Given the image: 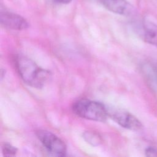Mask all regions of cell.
<instances>
[{"instance_id": "6", "label": "cell", "mask_w": 157, "mask_h": 157, "mask_svg": "<svg viewBox=\"0 0 157 157\" xmlns=\"http://www.w3.org/2000/svg\"><path fill=\"white\" fill-rule=\"evenodd\" d=\"M103 6L108 10L121 15L129 16L134 9L133 6L126 0H100Z\"/></svg>"}, {"instance_id": "5", "label": "cell", "mask_w": 157, "mask_h": 157, "mask_svg": "<svg viewBox=\"0 0 157 157\" xmlns=\"http://www.w3.org/2000/svg\"><path fill=\"white\" fill-rule=\"evenodd\" d=\"M0 21L4 27L13 30H23L28 28V21L21 16L9 12H1Z\"/></svg>"}, {"instance_id": "8", "label": "cell", "mask_w": 157, "mask_h": 157, "mask_svg": "<svg viewBox=\"0 0 157 157\" xmlns=\"http://www.w3.org/2000/svg\"><path fill=\"white\" fill-rule=\"evenodd\" d=\"M84 139L90 144L93 146H97L101 144L102 142L100 135L92 131H87L83 134Z\"/></svg>"}, {"instance_id": "10", "label": "cell", "mask_w": 157, "mask_h": 157, "mask_svg": "<svg viewBox=\"0 0 157 157\" xmlns=\"http://www.w3.org/2000/svg\"><path fill=\"white\" fill-rule=\"evenodd\" d=\"M145 154L147 156H157V150L153 147H148L145 150Z\"/></svg>"}, {"instance_id": "9", "label": "cell", "mask_w": 157, "mask_h": 157, "mask_svg": "<svg viewBox=\"0 0 157 157\" xmlns=\"http://www.w3.org/2000/svg\"><path fill=\"white\" fill-rule=\"evenodd\" d=\"M3 155L6 156H13L17 153L16 147L9 144H4L2 147Z\"/></svg>"}, {"instance_id": "4", "label": "cell", "mask_w": 157, "mask_h": 157, "mask_svg": "<svg viewBox=\"0 0 157 157\" xmlns=\"http://www.w3.org/2000/svg\"><path fill=\"white\" fill-rule=\"evenodd\" d=\"M107 109L108 116L123 128L132 131H139L142 128L141 122L129 112L115 108Z\"/></svg>"}, {"instance_id": "1", "label": "cell", "mask_w": 157, "mask_h": 157, "mask_svg": "<svg viewBox=\"0 0 157 157\" xmlns=\"http://www.w3.org/2000/svg\"><path fill=\"white\" fill-rule=\"evenodd\" d=\"M16 66L22 80L36 88H42L50 77L48 71L39 67L33 60L25 56L17 57Z\"/></svg>"}, {"instance_id": "3", "label": "cell", "mask_w": 157, "mask_h": 157, "mask_svg": "<svg viewBox=\"0 0 157 157\" xmlns=\"http://www.w3.org/2000/svg\"><path fill=\"white\" fill-rule=\"evenodd\" d=\"M36 136L48 152L58 156L66 155L67 147L65 143L55 134L47 130L39 129L36 131Z\"/></svg>"}, {"instance_id": "11", "label": "cell", "mask_w": 157, "mask_h": 157, "mask_svg": "<svg viewBox=\"0 0 157 157\" xmlns=\"http://www.w3.org/2000/svg\"><path fill=\"white\" fill-rule=\"evenodd\" d=\"M55 1L61 4H67V3H69L72 0H55Z\"/></svg>"}, {"instance_id": "7", "label": "cell", "mask_w": 157, "mask_h": 157, "mask_svg": "<svg viewBox=\"0 0 157 157\" xmlns=\"http://www.w3.org/2000/svg\"><path fill=\"white\" fill-rule=\"evenodd\" d=\"M144 38L145 42L157 47V25L151 22L144 25Z\"/></svg>"}, {"instance_id": "2", "label": "cell", "mask_w": 157, "mask_h": 157, "mask_svg": "<svg viewBox=\"0 0 157 157\" xmlns=\"http://www.w3.org/2000/svg\"><path fill=\"white\" fill-rule=\"evenodd\" d=\"M72 109L77 116L93 121L104 122L108 116L107 109L102 104L87 99L75 101Z\"/></svg>"}]
</instances>
